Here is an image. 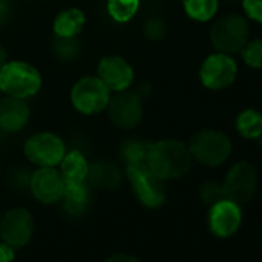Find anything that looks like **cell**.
I'll list each match as a JSON object with an SVG mask.
<instances>
[{
  "instance_id": "6da1fadb",
  "label": "cell",
  "mask_w": 262,
  "mask_h": 262,
  "mask_svg": "<svg viewBox=\"0 0 262 262\" xmlns=\"http://www.w3.org/2000/svg\"><path fill=\"white\" fill-rule=\"evenodd\" d=\"M191 159L188 148L182 142L164 139L150 145L145 164L159 179L170 181L187 174Z\"/></svg>"
},
{
  "instance_id": "7a4b0ae2",
  "label": "cell",
  "mask_w": 262,
  "mask_h": 262,
  "mask_svg": "<svg viewBox=\"0 0 262 262\" xmlns=\"http://www.w3.org/2000/svg\"><path fill=\"white\" fill-rule=\"evenodd\" d=\"M40 73L27 62H7L0 70V91L11 97H31L40 90Z\"/></svg>"
},
{
  "instance_id": "3957f363",
  "label": "cell",
  "mask_w": 262,
  "mask_h": 262,
  "mask_svg": "<svg viewBox=\"0 0 262 262\" xmlns=\"http://www.w3.org/2000/svg\"><path fill=\"white\" fill-rule=\"evenodd\" d=\"M188 151L193 159L207 167H217L224 164L231 155V141L217 129H202L196 133Z\"/></svg>"
},
{
  "instance_id": "277c9868",
  "label": "cell",
  "mask_w": 262,
  "mask_h": 262,
  "mask_svg": "<svg viewBox=\"0 0 262 262\" xmlns=\"http://www.w3.org/2000/svg\"><path fill=\"white\" fill-rule=\"evenodd\" d=\"M248 24L242 16L228 14L221 17L210 31V39L213 47L224 54L239 53L248 42Z\"/></svg>"
},
{
  "instance_id": "5b68a950",
  "label": "cell",
  "mask_w": 262,
  "mask_h": 262,
  "mask_svg": "<svg viewBox=\"0 0 262 262\" xmlns=\"http://www.w3.org/2000/svg\"><path fill=\"white\" fill-rule=\"evenodd\" d=\"M126 178L131 182L133 191L139 202L148 208H158L165 201V188L162 179H159L147 164L126 165Z\"/></svg>"
},
{
  "instance_id": "8992f818",
  "label": "cell",
  "mask_w": 262,
  "mask_h": 262,
  "mask_svg": "<svg viewBox=\"0 0 262 262\" xmlns=\"http://www.w3.org/2000/svg\"><path fill=\"white\" fill-rule=\"evenodd\" d=\"M222 185V193H224V199H228L237 205L248 202L257 187V171L256 168L250 164V162H237L234 164Z\"/></svg>"
},
{
  "instance_id": "52a82bcc",
  "label": "cell",
  "mask_w": 262,
  "mask_h": 262,
  "mask_svg": "<svg viewBox=\"0 0 262 262\" xmlns=\"http://www.w3.org/2000/svg\"><path fill=\"white\" fill-rule=\"evenodd\" d=\"M110 90L99 77H82L71 90V102L82 114H96L106 108Z\"/></svg>"
},
{
  "instance_id": "ba28073f",
  "label": "cell",
  "mask_w": 262,
  "mask_h": 262,
  "mask_svg": "<svg viewBox=\"0 0 262 262\" xmlns=\"http://www.w3.org/2000/svg\"><path fill=\"white\" fill-rule=\"evenodd\" d=\"M34 233V219L27 208H13L0 219V237L10 247H25Z\"/></svg>"
},
{
  "instance_id": "9c48e42d",
  "label": "cell",
  "mask_w": 262,
  "mask_h": 262,
  "mask_svg": "<svg viewBox=\"0 0 262 262\" xmlns=\"http://www.w3.org/2000/svg\"><path fill=\"white\" fill-rule=\"evenodd\" d=\"M110 120L122 129L135 128L144 114L142 100L136 93H131L126 90L117 91V94L110 100L106 105Z\"/></svg>"
},
{
  "instance_id": "30bf717a",
  "label": "cell",
  "mask_w": 262,
  "mask_h": 262,
  "mask_svg": "<svg viewBox=\"0 0 262 262\" xmlns=\"http://www.w3.org/2000/svg\"><path fill=\"white\" fill-rule=\"evenodd\" d=\"M25 155L39 167H56L65 156V144L53 133H37L27 141Z\"/></svg>"
},
{
  "instance_id": "8fae6325",
  "label": "cell",
  "mask_w": 262,
  "mask_h": 262,
  "mask_svg": "<svg viewBox=\"0 0 262 262\" xmlns=\"http://www.w3.org/2000/svg\"><path fill=\"white\" fill-rule=\"evenodd\" d=\"M237 74V65L230 54L216 53L208 56L199 71L201 82L208 90H224L230 86Z\"/></svg>"
},
{
  "instance_id": "7c38bea8",
  "label": "cell",
  "mask_w": 262,
  "mask_h": 262,
  "mask_svg": "<svg viewBox=\"0 0 262 262\" xmlns=\"http://www.w3.org/2000/svg\"><path fill=\"white\" fill-rule=\"evenodd\" d=\"M30 190L42 204H56L63 198L65 181L54 167H40L30 178Z\"/></svg>"
},
{
  "instance_id": "4fadbf2b",
  "label": "cell",
  "mask_w": 262,
  "mask_h": 262,
  "mask_svg": "<svg viewBox=\"0 0 262 262\" xmlns=\"http://www.w3.org/2000/svg\"><path fill=\"white\" fill-rule=\"evenodd\" d=\"M242 222V211L237 204L221 199L211 205L208 211L210 231L217 237H228L237 231Z\"/></svg>"
},
{
  "instance_id": "5bb4252c",
  "label": "cell",
  "mask_w": 262,
  "mask_h": 262,
  "mask_svg": "<svg viewBox=\"0 0 262 262\" xmlns=\"http://www.w3.org/2000/svg\"><path fill=\"white\" fill-rule=\"evenodd\" d=\"M99 79L110 91L126 90L133 82V68L119 56H106L99 63Z\"/></svg>"
},
{
  "instance_id": "9a60e30c",
  "label": "cell",
  "mask_w": 262,
  "mask_h": 262,
  "mask_svg": "<svg viewBox=\"0 0 262 262\" xmlns=\"http://www.w3.org/2000/svg\"><path fill=\"white\" fill-rule=\"evenodd\" d=\"M30 119V106L24 99L5 97L0 100V128L7 131L22 129Z\"/></svg>"
},
{
  "instance_id": "2e32d148",
  "label": "cell",
  "mask_w": 262,
  "mask_h": 262,
  "mask_svg": "<svg viewBox=\"0 0 262 262\" xmlns=\"http://www.w3.org/2000/svg\"><path fill=\"white\" fill-rule=\"evenodd\" d=\"M86 179L93 187L103 188V190H114L122 182V173L110 161H96L88 165Z\"/></svg>"
},
{
  "instance_id": "e0dca14e",
  "label": "cell",
  "mask_w": 262,
  "mask_h": 262,
  "mask_svg": "<svg viewBox=\"0 0 262 262\" xmlns=\"http://www.w3.org/2000/svg\"><path fill=\"white\" fill-rule=\"evenodd\" d=\"M60 174L65 184H82L86 181L88 174V162L79 151L65 153L63 159L60 161Z\"/></svg>"
},
{
  "instance_id": "ac0fdd59",
  "label": "cell",
  "mask_w": 262,
  "mask_h": 262,
  "mask_svg": "<svg viewBox=\"0 0 262 262\" xmlns=\"http://www.w3.org/2000/svg\"><path fill=\"white\" fill-rule=\"evenodd\" d=\"M85 25V14L80 10L70 8L57 14L54 20V33L59 37H76Z\"/></svg>"
},
{
  "instance_id": "d6986e66",
  "label": "cell",
  "mask_w": 262,
  "mask_h": 262,
  "mask_svg": "<svg viewBox=\"0 0 262 262\" xmlns=\"http://www.w3.org/2000/svg\"><path fill=\"white\" fill-rule=\"evenodd\" d=\"M236 129L245 139H257L262 135V114L256 110H244L236 117Z\"/></svg>"
},
{
  "instance_id": "ffe728a7",
  "label": "cell",
  "mask_w": 262,
  "mask_h": 262,
  "mask_svg": "<svg viewBox=\"0 0 262 262\" xmlns=\"http://www.w3.org/2000/svg\"><path fill=\"white\" fill-rule=\"evenodd\" d=\"M62 199L70 214H80L88 205V190H86L85 182L65 184V193Z\"/></svg>"
},
{
  "instance_id": "44dd1931",
  "label": "cell",
  "mask_w": 262,
  "mask_h": 262,
  "mask_svg": "<svg viewBox=\"0 0 262 262\" xmlns=\"http://www.w3.org/2000/svg\"><path fill=\"white\" fill-rule=\"evenodd\" d=\"M217 0H184V10L188 17L198 22H207L217 13Z\"/></svg>"
},
{
  "instance_id": "7402d4cb",
  "label": "cell",
  "mask_w": 262,
  "mask_h": 262,
  "mask_svg": "<svg viewBox=\"0 0 262 262\" xmlns=\"http://www.w3.org/2000/svg\"><path fill=\"white\" fill-rule=\"evenodd\" d=\"M151 144H147L139 139H128L120 147V158L126 162V165L144 164L147 161V155Z\"/></svg>"
},
{
  "instance_id": "603a6c76",
  "label": "cell",
  "mask_w": 262,
  "mask_h": 262,
  "mask_svg": "<svg viewBox=\"0 0 262 262\" xmlns=\"http://www.w3.org/2000/svg\"><path fill=\"white\" fill-rule=\"evenodd\" d=\"M106 8L116 22H128L139 10V0H106Z\"/></svg>"
},
{
  "instance_id": "cb8c5ba5",
  "label": "cell",
  "mask_w": 262,
  "mask_h": 262,
  "mask_svg": "<svg viewBox=\"0 0 262 262\" xmlns=\"http://www.w3.org/2000/svg\"><path fill=\"white\" fill-rule=\"evenodd\" d=\"M53 48L56 56L60 60L71 62L79 57L80 54V43L76 37H59L56 36V40L53 42Z\"/></svg>"
},
{
  "instance_id": "d4e9b609",
  "label": "cell",
  "mask_w": 262,
  "mask_h": 262,
  "mask_svg": "<svg viewBox=\"0 0 262 262\" xmlns=\"http://www.w3.org/2000/svg\"><path fill=\"white\" fill-rule=\"evenodd\" d=\"M241 51H242V59L248 67L262 70V39H254L247 42Z\"/></svg>"
},
{
  "instance_id": "484cf974",
  "label": "cell",
  "mask_w": 262,
  "mask_h": 262,
  "mask_svg": "<svg viewBox=\"0 0 262 262\" xmlns=\"http://www.w3.org/2000/svg\"><path fill=\"white\" fill-rule=\"evenodd\" d=\"M199 198L202 199V202L213 205L217 201L224 199V193H222V185L216 181H207L199 187Z\"/></svg>"
},
{
  "instance_id": "4316f807",
  "label": "cell",
  "mask_w": 262,
  "mask_h": 262,
  "mask_svg": "<svg viewBox=\"0 0 262 262\" xmlns=\"http://www.w3.org/2000/svg\"><path fill=\"white\" fill-rule=\"evenodd\" d=\"M144 33H145V37L148 40L158 42V40H162L165 37L167 27H165L164 20H161L158 17H153V19L147 20V24L144 27Z\"/></svg>"
},
{
  "instance_id": "83f0119b",
  "label": "cell",
  "mask_w": 262,
  "mask_h": 262,
  "mask_svg": "<svg viewBox=\"0 0 262 262\" xmlns=\"http://www.w3.org/2000/svg\"><path fill=\"white\" fill-rule=\"evenodd\" d=\"M242 7L251 20L262 24V0H242Z\"/></svg>"
},
{
  "instance_id": "f1b7e54d",
  "label": "cell",
  "mask_w": 262,
  "mask_h": 262,
  "mask_svg": "<svg viewBox=\"0 0 262 262\" xmlns=\"http://www.w3.org/2000/svg\"><path fill=\"white\" fill-rule=\"evenodd\" d=\"M105 262H142L138 256L135 254H128V253H117L110 256Z\"/></svg>"
},
{
  "instance_id": "f546056e",
  "label": "cell",
  "mask_w": 262,
  "mask_h": 262,
  "mask_svg": "<svg viewBox=\"0 0 262 262\" xmlns=\"http://www.w3.org/2000/svg\"><path fill=\"white\" fill-rule=\"evenodd\" d=\"M14 260V248L5 242H0V262H13Z\"/></svg>"
},
{
  "instance_id": "4dcf8cb0",
  "label": "cell",
  "mask_w": 262,
  "mask_h": 262,
  "mask_svg": "<svg viewBox=\"0 0 262 262\" xmlns=\"http://www.w3.org/2000/svg\"><path fill=\"white\" fill-rule=\"evenodd\" d=\"M10 16H11L10 7L5 4V0H0V27L10 20Z\"/></svg>"
},
{
  "instance_id": "1f68e13d",
  "label": "cell",
  "mask_w": 262,
  "mask_h": 262,
  "mask_svg": "<svg viewBox=\"0 0 262 262\" xmlns=\"http://www.w3.org/2000/svg\"><path fill=\"white\" fill-rule=\"evenodd\" d=\"M8 62V54L5 51V48L0 45V70H2V67Z\"/></svg>"
},
{
  "instance_id": "d6a6232c",
  "label": "cell",
  "mask_w": 262,
  "mask_h": 262,
  "mask_svg": "<svg viewBox=\"0 0 262 262\" xmlns=\"http://www.w3.org/2000/svg\"><path fill=\"white\" fill-rule=\"evenodd\" d=\"M227 2H239V0H227Z\"/></svg>"
},
{
  "instance_id": "836d02e7",
  "label": "cell",
  "mask_w": 262,
  "mask_h": 262,
  "mask_svg": "<svg viewBox=\"0 0 262 262\" xmlns=\"http://www.w3.org/2000/svg\"><path fill=\"white\" fill-rule=\"evenodd\" d=\"M260 145H262V135H260Z\"/></svg>"
}]
</instances>
